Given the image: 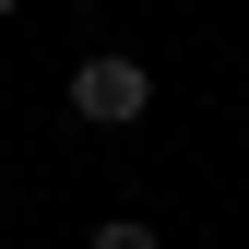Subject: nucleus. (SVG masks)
<instances>
[{
    "mask_svg": "<svg viewBox=\"0 0 249 249\" xmlns=\"http://www.w3.org/2000/svg\"><path fill=\"white\" fill-rule=\"evenodd\" d=\"M95 249H166L154 226H131V213H119V226H95Z\"/></svg>",
    "mask_w": 249,
    "mask_h": 249,
    "instance_id": "obj_2",
    "label": "nucleus"
},
{
    "mask_svg": "<svg viewBox=\"0 0 249 249\" xmlns=\"http://www.w3.org/2000/svg\"><path fill=\"white\" fill-rule=\"evenodd\" d=\"M142 107H154V71H142L131 48H95V59L71 71V119H95V131H131Z\"/></svg>",
    "mask_w": 249,
    "mask_h": 249,
    "instance_id": "obj_1",
    "label": "nucleus"
},
{
    "mask_svg": "<svg viewBox=\"0 0 249 249\" xmlns=\"http://www.w3.org/2000/svg\"><path fill=\"white\" fill-rule=\"evenodd\" d=\"M0 190H12V178H0Z\"/></svg>",
    "mask_w": 249,
    "mask_h": 249,
    "instance_id": "obj_4",
    "label": "nucleus"
},
{
    "mask_svg": "<svg viewBox=\"0 0 249 249\" xmlns=\"http://www.w3.org/2000/svg\"><path fill=\"white\" fill-rule=\"evenodd\" d=\"M0 12H24V0H0Z\"/></svg>",
    "mask_w": 249,
    "mask_h": 249,
    "instance_id": "obj_3",
    "label": "nucleus"
}]
</instances>
